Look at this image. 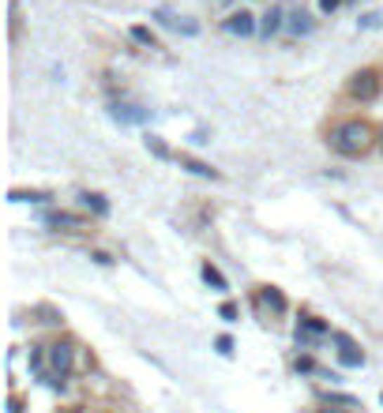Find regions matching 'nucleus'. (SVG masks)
<instances>
[{
	"mask_svg": "<svg viewBox=\"0 0 383 413\" xmlns=\"http://www.w3.org/2000/svg\"><path fill=\"white\" fill-rule=\"evenodd\" d=\"M83 206H91L94 214H109V203H105V195H98V192H86V195H83Z\"/></svg>",
	"mask_w": 383,
	"mask_h": 413,
	"instance_id": "9b49d317",
	"label": "nucleus"
},
{
	"mask_svg": "<svg viewBox=\"0 0 383 413\" xmlns=\"http://www.w3.org/2000/svg\"><path fill=\"white\" fill-rule=\"evenodd\" d=\"M12 199L19 203V199H49L46 192H12Z\"/></svg>",
	"mask_w": 383,
	"mask_h": 413,
	"instance_id": "f3484780",
	"label": "nucleus"
},
{
	"mask_svg": "<svg viewBox=\"0 0 383 413\" xmlns=\"http://www.w3.org/2000/svg\"><path fill=\"white\" fill-rule=\"evenodd\" d=\"M259 301H264V304H271V308H275V312H286V297H282L278 289H264V293H259Z\"/></svg>",
	"mask_w": 383,
	"mask_h": 413,
	"instance_id": "f8f14e48",
	"label": "nucleus"
},
{
	"mask_svg": "<svg viewBox=\"0 0 383 413\" xmlns=\"http://www.w3.org/2000/svg\"><path fill=\"white\" fill-rule=\"evenodd\" d=\"M46 222L49 225H68V230H79V225H83V218H75V214H49Z\"/></svg>",
	"mask_w": 383,
	"mask_h": 413,
	"instance_id": "ddd939ff",
	"label": "nucleus"
},
{
	"mask_svg": "<svg viewBox=\"0 0 383 413\" xmlns=\"http://www.w3.org/2000/svg\"><path fill=\"white\" fill-rule=\"evenodd\" d=\"M327 413H331V409H327Z\"/></svg>",
	"mask_w": 383,
	"mask_h": 413,
	"instance_id": "4be33fe9",
	"label": "nucleus"
},
{
	"mask_svg": "<svg viewBox=\"0 0 383 413\" xmlns=\"http://www.w3.org/2000/svg\"><path fill=\"white\" fill-rule=\"evenodd\" d=\"M379 19H383L379 12H372V15H365V19H361V27H379Z\"/></svg>",
	"mask_w": 383,
	"mask_h": 413,
	"instance_id": "a211bd4d",
	"label": "nucleus"
},
{
	"mask_svg": "<svg viewBox=\"0 0 383 413\" xmlns=\"http://www.w3.org/2000/svg\"><path fill=\"white\" fill-rule=\"evenodd\" d=\"M8 413H23V406H19L15 398H8Z\"/></svg>",
	"mask_w": 383,
	"mask_h": 413,
	"instance_id": "412c9836",
	"label": "nucleus"
},
{
	"mask_svg": "<svg viewBox=\"0 0 383 413\" xmlns=\"http://www.w3.org/2000/svg\"><path fill=\"white\" fill-rule=\"evenodd\" d=\"M335 346H338V357H342V365L349 368H357V365H365V353H357V346L349 334H335Z\"/></svg>",
	"mask_w": 383,
	"mask_h": 413,
	"instance_id": "39448f33",
	"label": "nucleus"
},
{
	"mask_svg": "<svg viewBox=\"0 0 383 413\" xmlns=\"http://www.w3.org/2000/svg\"><path fill=\"white\" fill-rule=\"evenodd\" d=\"M286 27L293 30V34H309V30H312V19H309V15H304V12H293Z\"/></svg>",
	"mask_w": 383,
	"mask_h": 413,
	"instance_id": "9d476101",
	"label": "nucleus"
},
{
	"mask_svg": "<svg viewBox=\"0 0 383 413\" xmlns=\"http://www.w3.org/2000/svg\"><path fill=\"white\" fill-rule=\"evenodd\" d=\"M372 143V128L368 124H361V121H346V124H338L335 132H331V147L338 150V155H365Z\"/></svg>",
	"mask_w": 383,
	"mask_h": 413,
	"instance_id": "f257e3e1",
	"label": "nucleus"
},
{
	"mask_svg": "<svg viewBox=\"0 0 383 413\" xmlns=\"http://www.w3.org/2000/svg\"><path fill=\"white\" fill-rule=\"evenodd\" d=\"M282 19H286V12H282V8H275V4H271V8H267V15L259 19V34H264V38L278 34V30H282Z\"/></svg>",
	"mask_w": 383,
	"mask_h": 413,
	"instance_id": "0eeeda50",
	"label": "nucleus"
},
{
	"mask_svg": "<svg viewBox=\"0 0 383 413\" xmlns=\"http://www.w3.org/2000/svg\"><path fill=\"white\" fill-rule=\"evenodd\" d=\"M155 19H158L162 27H169V30H181V34H195V30H200V27L192 23V19H184V15H177V12H169V8H158Z\"/></svg>",
	"mask_w": 383,
	"mask_h": 413,
	"instance_id": "20e7f679",
	"label": "nucleus"
},
{
	"mask_svg": "<svg viewBox=\"0 0 383 413\" xmlns=\"http://www.w3.org/2000/svg\"><path fill=\"white\" fill-rule=\"evenodd\" d=\"M226 30H229V34L248 38L252 30H256V15H252V12H233V15L226 19Z\"/></svg>",
	"mask_w": 383,
	"mask_h": 413,
	"instance_id": "423d86ee",
	"label": "nucleus"
},
{
	"mask_svg": "<svg viewBox=\"0 0 383 413\" xmlns=\"http://www.w3.org/2000/svg\"><path fill=\"white\" fill-rule=\"evenodd\" d=\"M113 117H117V121H124V124H143L150 113L139 110V105H120V102H117V105H113Z\"/></svg>",
	"mask_w": 383,
	"mask_h": 413,
	"instance_id": "6e6552de",
	"label": "nucleus"
},
{
	"mask_svg": "<svg viewBox=\"0 0 383 413\" xmlns=\"http://www.w3.org/2000/svg\"><path fill=\"white\" fill-rule=\"evenodd\" d=\"M147 147H150V150H155V155H158V158H169V150H166V147H162V139H158V136H150V139H147Z\"/></svg>",
	"mask_w": 383,
	"mask_h": 413,
	"instance_id": "dca6fc26",
	"label": "nucleus"
},
{
	"mask_svg": "<svg viewBox=\"0 0 383 413\" xmlns=\"http://www.w3.org/2000/svg\"><path fill=\"white\" fill-rule=\"evenodd\" d=\"M181 166L188 169V173H195V177H211V181H218V169H211L207 162H195V158H188V155H181Z\"/></svg>",
	"mask_w": 383,
	"mask_h": 413,
	"instance_id": "1a4fd4ad",
	"label": "nucleus"
},
{
	"mask_svg": "<svg viewBox=\"0 0 383 413\" xmlns=\"http://www.w3.org/2000/svg\"><path fill=\"white\" fill-rule=\"evenodd\" d=\"M338 4H342V0H320V12H335Z\"/></svg>",
	"mask_w": 383,
	"mask_h": 413,
	"instance_id": "aec40b11",
	"label": "nucleus"
},
{
	"mask_svg": "<svg viewBox=\"0 0 383 413\" xmlns=\"http://www.w3.org/2000/svg\"><path fill=\"white\" fill-rule=\"evenodd\" d=\"M349 94L361 98V102H372V98L379 94V79H376V72H357L353 79H349Z\"/></svg>",
	"mask_w": 383,
	"mask_h": 413,
	"instance_id": "7ed1b4c3",
	"label": "nucleus"
},
{
	"mask_svg": "<svg viewBox=\"0 0 383 413\" xmlns=\"http://www.w3.org/2000/svg\"><path fill=\"white\" fill-rule=\"evenodd\" d=\"M203 282H207V286H214V289H226V278H222V275H218V270H214L211 263H207V267H203Z\"/></svg>",
	"mask_w": 383,
	"mask_h": 413,
	"instance_id": "4468645a",
	"label": "nucleus"
},
{
	"mask_svg": "<svg viewBox=\"0 0 383 413\" xmlns=\"http://www.w3.org/2000/svg\"><path fill=\"white\" fill-rule=\"evenodd\" d=\"M304 327H309L312 334H323V331H327V327H323V323H320V320H304Z\"/></svg>",
	"mask_w": 383,
	"mask_h": 413,
	"instance_id": "6ab92c4d",
	"label": "nucleus"
},
{
	"mask_svg": "<svg viewBox=\"0 0 383 413\" xmlns=\"http://www.w3.org/2000/svg\"><path fill=\"white\" fill-rule=\"evenodd\" d=\"M132 38H136V41H143V46H155V34H150L147 27H132Z\"/></svg>",
	"mask_w": 383,
	"mask_h": 413,
	"instance_id": "2eb2a0df",
	"label": "nucleus"
},
{
	"mask_svg": "<svg viewBox=\"0 0 383 413\" xmlns=\"http://www.w3.org/2000/svg\"><path fill=\"white\" fill-rule=\"evenodd\" d=\"M49 365H53V383H64V376H68L72 368V346L60 342V346H49Z\"/></svg>",
	"mask_w": 383,
	"mask_h": 413,
	"instance_id": "f03ea898",
	"label": "nucleus"
}]
</instances>
